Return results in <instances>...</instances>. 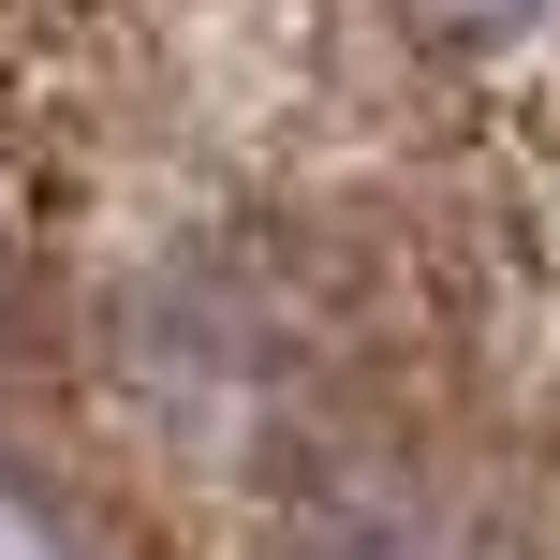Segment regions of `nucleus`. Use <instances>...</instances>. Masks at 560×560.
<instances>
[{
    "label": "nucleus",
    "mask_w": 560,
    "mask_h": 560,
    "mask_svg": "<svg viewBox=\"0 0 560 560\" xmlns=\"http://www.w3.org/2000/svg\"><path fill=\"white\" fill-rule=\"evenodd\" d=\"M0 502L560 560V0H0Z\"/></svg>",
    "instance_id": "nucleus-1"
}]
</instances>
